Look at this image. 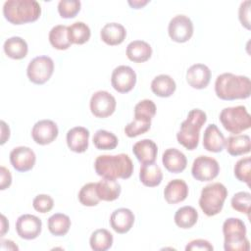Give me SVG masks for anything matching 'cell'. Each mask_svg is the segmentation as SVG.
<instances>
[{"mask_svg": "<svg viewBox=\"0 0 251 251\" xmlns=\"http://www.w3.org/2000/svg\"><path fill=\"white\" fill-rule=\"evenodd\" d=\"M0 124H1V141H0V144L3 145L10 137V128H9V126L4 121H1Z\"/></svg>", "mask_w": 251, "mask_h": 251, "instance_id": "obj_46", "label": "cell"}, {"mask_svg": "<svg viewBox=\"0 0 251 251\" xmlns=\"http://www.w3.org/2000/svg\"><path fill=\"white\" fill-rule=\"evenodd\" d=\"M113 235L105 228H98L92 232L89 238V244L94 251H106L113 245Z\"/></svg>", "mask_w": 251, "mask_h": 251, "instance_id": "obj_33", "label": "cell"}, {"mask_svg": "<svg viewBox=\"0 0 251 251\" xmlns=\"http://www.w3.org/2000/svg\"><path fill=\"white\" fill-rule=\"evenodd\" d=\"M49 42L58 50H67L71 47L72 42L69 38L68 26L64 25H57L49 31Z\"/></svg>", "mask_w": 251, "mask_h": 251, "instance_id": "obj_31", "label": "cell"}, {"mask_svg": "<svg viewBox=\"0 0 251 251\" xmlns=\"http://www.w3.org/2000/svg\"><path fill=\"white\" fill-rule=\"evenodd\" d=\"M230 204L233 210L246 214L249 218L250 216V206H251V194L247 191H239L235 193L231 200Z\"/></svg>", "mask_w": 251, "mask_h": 251, "instance_id": "obj_38", "label": "cell"}, {"mask_svg": "<svg viewBox=\"0 0 251 251\" xmlns=\"http://www.w3.org/2000/svg\"><path fill=\"white\" fill-rule=\"evenodd\" d=\"M226 150L231 156L248 154L251 149L250 136L247 134H234L226 139Z\"/></svg>", "mask_w": 251, "mask_h": 251, "instance_id": "obj_25", "label": "cell"}, {"mask_svg": "<svg viewBox=\"0 0 251 251\" xmlns=\"http://www.w3.org/2000/svg\"><path fill=\"white\" fill-rule=\"evenodd\" d=\"M176 89V81L169 75H159L151 81L152 92L159 97L167 98L174 94Z\"/></svg>", "mask_w": 251, "mask_h": 251, "instance_id": "obj_27", "label": "cell"}, {"mask_svg": "<svg viewBox=\"0 0 251 251\" xmlns=\"http://www.w3.org/2000/svg\"><path fill=\"white\" fill-rule=\"evenodd\" d=\"M126 36V30L125 26L119 23L106 24L101 31L100 37L107 45L115 46L124 42Z\"/></svg>", "mask_w": 251, "mask_h": 251, "instance_id": "obj_23", "label": "cell"}, {"mask_svg": "<svg viewBox=\"0 0 251 251\" xmlns=\"http://www.w3.org/2000/svg\"><path fill=\"white\" fill-rule=\"evenodd\" d=\"M10 162L16 171L25 173L34 167L36 156L29 147L18 146L10 152Z\"/></svg>", "mask_w": 251, "mask_h": 251, "instance_id": "obj_15", "label": "cell"}, {"mask_svg": "<svg viewBox=\"0 0 251 251\" xmlns=\"http://www.w3.org/2000/svg\"><path fill=\"white\" fill-rule=\"evenodd\" d=\"M69 38L72 44H84L91 36L89 26L83 22H75L68 26Z\"/></svg>", "mask_w": 251, "mask_h": 251, "instance_id": "obj_34", "label": "cell"}, {"mask_svg": "<svg viewBox=\"0 0 251 251\" xmlns=\"http://www.w3.org/2000/svg\"><path fill=\"white\" fill-rule=\"evenodd\" d=\"M211 71L204 64H194L186 72L187 83L195 89L206 88L211 80Z\"/></svg>", "mask_w": 251, "mask_h": 251, "instance_id": "obj_17", "label": "cell"}, {"mask_svg": "<svg viewBox=\"0 0 251 251\" xmlns=\"http://www.w3.org/2000/svg\"><path fill=\"white\" fill-rule=\"evenodd\" d=\"M127 3L133 9H141L146 4H148L149 1L148 0H133V1L129 0V1H127Z\"/></svg>", "mask_w": 251, "mask_h": 251, "instance_id": "obj_48", "label": "cell"}, {"mask_svg": "<svg viewBox=\"0 0 251 251\" xmlns=\"http://www.w3.org/2000/svg\"><path fill=\"white\" fill-rule=\"evenodd\" d=\"M126 57L134 63H143L150 59L152 47L144 40H133L126 46Z\"/></svg>", "mask_w": 251, "mask_h": 251, "instance_id": "obj_24", "label": "cell"}, {"mask_svg": "<svg viewBox=\"0 0 251 251\" xmlns=\"http://www.w3.org/2000/svg\"><path fill=\"white\" fill-rule=\"evenodd\" d=\"M80 7L78 0H61L58 3V13L64 19H72L78 14Z\"/></svg>", "mask_w": 251, "mask_h": 251, "instance_id": "obj_40", "label": "cell"}, {"mask_svg": "<svg viewBox=\"0 0 251 251\" xmlns=\"http://www.w3.org/2000/svg\"><path fill=\"white\" fill-rule=\"evenodd\" d=\"M162 163L170 173L179 174L185 170L187 159L185 155L176 148H169L163 153Z\"/></svg>", "mask_w": 251, "mask_h": 251, "instance_id": "obj_20", "label": "cell"}, {"mask_svg": "<svg viewBox=\"0 0 251 251\" xmlns=\"http://www.w3.org/2000/svg\"><path fill=\"white\" fill-rule=\"evenodd\" d=\"M58 133L57 124L51 120H40L34 124L31 129V137L39 145L52 143L57 138Z\"/></svg>", "mask_w": 251, "mask_h": 251, "instance_id": "obj_14", "label": "cell"}, {"mask_svg": "<svg viewBox=\"0 0 251 251\" xmlns=\"http://www.w3.org/2000/svg\"><path fill=\"white\" fill-rule=\"evenodd\" d=\"M3 15L12 25H24L37 21L41 7L35 0H8L3 5Z\"/></svg>", "mask_w": 251, "mask_h": 251, "instance_id": "obj_3", "label": "cell"}, {"mask_svg": "<svg viewBox=\"0 0 251 251\" xmlns=\"http://www.w3.org/2000/svg\"><path fill=\"white\" fill-rule=\"evenodd\" d=\"M188 185L183 179L176 178L171 180L164 189V198L169 204H177L188 196Z\"/></svg>", "mask_w": 251, "mask_h": 251, "instance_id": "obj_21", "label": "cell"}, {"mask_svg": "<svg viewBox=\"0 0 251 251\" xmlns=\"http://www.w3.org/2000/svg\"><path fill=\"white\" fill-rule=\"evenodd\" d=\"M174 220L178 227L188 229L196 225L198 221V212L192 206H183L176 210Z\"/></svg>", "mask_w": 251, "mask_h": 251, "instance_id": "obj_30", "label": "cell"}, {"mask_svg": "<svg viewBox=\"0 0 251 251\" xmlns=\"http://www.w3.org/2000/svg\"><path fill=\"white\" fill-rule=\"evenodd\" d=\"M96 174L109 179H126L133 173V163L125 153L117 155H100L94 163Z\"/></svg>", "mask_w": 251, "mask_h": 251, "instance_id": "obj_2", "label": "cell"}, {"mask_svg": "<svg viewBox=\"0 0 251 251\" xmlns=\"http://www.w3.org/2000/svg\"><path fill=\"white\" fill-rule=\"evenodd\" d=\"M156 105L152 100H141L134 106V119L151 122L152 118L156 114Z\"/></svg>", "mask_w": 251, "mask_h": 251, "instance_id": "obj_37", "label": "cell"}, {"mask_svg": "<svg viewBox=\"0 0 251 251\" xmlns=\"http://www.w3.org/2000/svg\"><path fill=\"white\" fill-rule=\"evenodd\" d=\"M226 138L222 131L219 129L217 125L211 124L209 125L205 130L203 135V147L209 152L219 153L222 152L225 148Z\"/></svg>", "mask_w": 251, "mask_h": 251, "instance_id": "obj_19", "label": "cell"}, {"mask_svg": "<svg viewBox=\"0 0 251 251\" xmlns=\"http://www.w3.org/2000/svg\"><path fill=\"white\" fill-rule=\"evenodd\" d=\"M168 33L175 42H186L193 35V23L185 15H176L169 23Z\"/></svg>", "mask_w": 251, "mask_h": 251, "instance_id": "obj_11", "label": "cell"}, {"mask_svg": "<svg viewBox=\"0 0 251 251\" xmlns=\"http://www.w3.org/2000/svg\"><path fill=\"white\" fill-rule=\"evenodd\" d=\"M89 130L84 126H75L67 132V145L75 153H83L88 148Z\"/></svg>", "mask_w": 251, "mask_h": 251, "instance_id": "obj_18", "label": "cell"}, {"mask_svg": "<svg viewBox=\"0 0 251 251\" xmlns=\"http://www.w3.org/2000/svg\"><path fill=\"white\" fill-rule=\"evenodd\" d=\"M132 152L141 164H150L156 161L158 147L153 140L142 139L133 145Z\"/></svg>", "mask_w": 251, "mask_h": 251, "instance_id": "obj_22", "label": "cell"}, {"mask_svg": "<svg viewBox=\"0 0 251 251\" xmlns=\"http://www.w3.org/2000/svg\"><path fill=\"white\" fill-rule=\"evenodd\" d=\"M134 214L127 208L116 209L110 217L111 227L120 234L128 232L134 224Z\"/></svg>", "mask_w": 251, "mask_h": 251, "instance_id": "obj_16", "label": "cell"}, {"mask_svg": "<svg viewBox=\"0 0 251 251\" xmlns=\"http://www.w3.org/2000/svg\"><path fill=\"white\" fill-rule=\"evenodd\" d=\"M32 206L35 211L45 214L50 212L54 206V200L50 195L38 194L33 198Z\"/></svg>", "mask_w": 251, "mask_h": 251, "instance_id": "obj_42", "label": "cell"}, {"mask_svg": "<svg viewBox=\"0 0 251 251\" xmlns=\"http://www.w3.org/2000/svg\"><path fill=\"white\" fill-rule=\"evenodd\" d=\"M54 62L49 56H37L33 58L26 69L28 79L34 84H44L52 76Z\"/></svg>", "mask_w": 251, "mask_h": 251, "instance_id": "obj_8", "label": "cell"}, {"mask_svg": "<svg viewBox=\"0 0 251 251\" xmlns=\"http://www.w3.org/2000/svg\"><path fill=\"white\" fill-rule=\"evenodd\" d=\"M41 229V220L31 214H24L20 216L16 222V231L18 235L25 240H32L38 237Z\"/></svg>", "mask_w": 251, "mask_h": 251, "instance_id": "obj_13", "label": "cell"}, {"mask_svg": "<svg viewBox=\"0 0 251 251\" xmlns=\"http://www.w3.org/2000/svg\"><path fill=\"white\" fill-rule=\"evenodd\" d=\"M250 169L251 159L250 157H244L239 159L233 168L234 176L241 182H245L248 186L250 185Z\"/></svg>", "mask_w": 251, "mask_h": 251, "instance_id": "obj_39", "label": "cell"}, {"mask_svg": "<svg viewBox=\"0 0 251 251\" xmlns=\"http://www.w3.org/2000/svg\"><path fill=\"white\" fill-rule=\"evenodd\" d=\"M92 141L94 146L99 150H113L118 146V137L111 131L105 129H98L93 137Z\"/></svg>", "mask_w": 251, "mask_h": 251, "instance_id": "obj_35", "label": "cell"}, {"mask_svg": "<svg viewBox=\"0 0 251 251\" xmlns=\"http://www.w3.org/2000/svg\"><path fill=\"white\" fill-rule=\"evenodd\" d=\"M0 176H1L0 189L5 190L12 183V175L8 169H6L4 166H1L0 167Z\"/></svg>", "mask_w": 251, "mask_h": 251, "instance_id": "obj_45", "label": "cell"}, {"mask_svg": "<svg viewBox=\"0 0 251 251\" xmlns=\"http://www.w3.org/2000/svg\"><path fill=\"white\" fill-rule=\"evenodd\" d=\"M121 191V184L116 179L103 178L96 182V192L100 200L114 201L119 198Z\"/></svg>", "mask_w": 251, "mask_h": 251, "instance_id": "obj_29", "label": "cell"}, {"mask_svg": "<svg viewBox=\"0 0 251 251\" xmlns=\"http://www.w3.org/2000/svg\"><path fill=\"white\" fill-rule=\"evenodd\" d=\"M214 249L213 245L206 239H194L192 241H190L186 246H185V250L186 251H197V250H201V251H212Z\"/></svg>", "mask_w": 251, "mask_h": 251, "instance_id": "obj_44", "label": "cell"}, {"mask_svg": "<svg viewBox=\"0 0 251 251\" xmlns=\"http://www.w3.org/2000/svg\"><path fill=\"white\" fill-rule=\"evenodd\" d=\"M219 173L220 165L216 159L205 155H200L194 159L191 168V174L196 180H213L218 176Z\"/></svg>", "mask_w": 251, "mask_h": 251, "instance_id": "obj_9", "label": "cell"}, {"mask_svg": "<svg viewBox=\"0 0 251 251\" xmlns=\"http://www.w3.org/2000/svg\"><path fill=\"white\" fill-rule=\"evenodd\" d=\"M219 119L225 129L233 134H239L251 126V117L246 107L241 105L224 108Z\"/></svg>", "mask_w": 251, "mask_h": 251, "instance_id": "obj_7", "label": "cell"}, {"mask_svg": "<svg viewBox=\"0 0 251 251\" xmlns=\"http://www.w3.org/2000/svg\"><path fill=\"white\" fill-rule=\"evenodd\" d=\"M136 83V74L132 68L126 65L118 66L111 75L113 88L120 93H127L133 89Z\"/></svg>", "mask_w": 251, "mask_h": 251, "instance_id": "obj_12", "label": "cell"}, {"mask_svg": "<svg viewBox=\"0 0 251 251\" xmlns=\"http://www.w3.org/2000/svg\"><path fill=\"white\" fill-rule=\"evenodd\" d=\"M71 219L69 216L62 214V213H56L49 217L47 221L48 229L51 234L55 236H64L66 235L71 227Z\"/></svg>", "mask_w": 251, "mask_h": 251, "instance_id": "obj_32", "label": "cell"}, {"mask_svg": "<svg viewBox=\"0 0 251 251\" xmlns=\"http://www.w3.org/2000/svg\"><path fill=\"white\" fill-rule=\"evenodd\" d=\"M139 179L141 183L147 187L158 186L163 179L162 170L155 162L142 164L139 171Z\"/></svg>", "mask_w": 251, "mask_h": 251, "instance_id": "obj_26", "label": "cell"}, {"mask_svg": "<svg viewBox=\"0 0 251 251\" xmlns=\"http://www.w3.org/2000/svg\"><path fill=\"white\" fill-rule=\"evenodd\" d=\"M150 127H151V122L133 119L132 122H130L125 126V133L126 136L132 138L147 132L150 129Z\"/></svg>", "mask_w": 251, "mask_h": 251, "instance_id": "obj_41", "label": "cell"}, {"mask_svg": "<svg viewBox=\"0 0 251 251\" xmlns=\"http://www.w3.org/2000/svg\"><path fill=\"white\" fill-rule=\"evenodd\" d=\"M250 5L251 2L246 0L241 2L238 9V19L241 25L247 29H250Z\"/></svg>", "mask_w": 251, "mask_h": 251, "instance_id": "obj_43", "label": "cell"}, {"mask_svg": "<svg viewBox=\"0 0 251 251\" xmlns=\"http://www.w3.org/2000/svg\"><path fill=\"white\" fill-rule=\"evenodd\" d=\"M227 189L221 182H213L204 186L199 198V206L208 217L219 214L227 197Z\"/></svg>", "mask_w": 251, "mask_h": 251, "instance_id": "obj_6", "label": "cell"}, {"mask_svg": "<svg viewBox=\"0 0 251 251\" xmlns=\"http://www.w3.org/2000/svg\"><path fill=\"white\" fill-rule=\"evenodd\" d=\"M1 249L2 250H19V247L12 240H1Z\"/></svg>", "mask_w": 251, "mask_h": 251, "instance_id": "obj_47", "label": "cell"}, {"mask_svg": "<svg viewBox=\"0 0 251 251\" xmlns=\"http://www.w3.org/2000/svg\"><path fill=\"white\" fill-rule=\"evenodd\" d=\"M207 122V115L201 109H192L181 123L176 133L177 142L187 150H194L199 143L200 130Z\"/></svg>", "mask_w": 251, "mask_h": 251, "instance_id": "obj_4", "label": "cell"}, {"mask_svg": "<svg viewBox=\"0 0 251 251\" xmlns=\"http://www.w3.org/2000/svg\"><path fill=\"white\" fill-rule=\"evenodd\" d=\"M246 226L238 218H228L223 224L224 248L226 251H248L250 243L246 237Z\"/></svg>", "mask_w": 251, "mask_h": 251, "instance_id": "obj_5", "label": "cell"}, {"mask_svg": "<svg viewBox=\"0 0 251 251\" xmlns=\"http://www.w3.org/2000/svg\"><path fill=\"white\" fill-rule=\"evenodd\" d=\"M78 201L86 207L98 205L100 199L96 192V182H88L84 184L78 192Z\"/></svg>", "mask_w": 251, "mask_h": 251, "instance_id": "obj_36", "label": "cell"}, {"mask_svg": "<svg viewBox=\"0 0 251 251\" xmlns=\"http://www.w3.org/2000/svg\"><path fill=\"white\" fill-rule=\"evenodd\" d=\"M3 50L9 58L21 60L27 55L28 46L24 38L20 36H12L5 40Z\"/></svg>", "mask_w": 251, "mask_h": 251, "instance_id": "obj_28", "label": "cell"}, {"mask_svg": "<svg viewBox=\"0 0 251 251\" xmlns=\"http://www.w3.org/2000/svg\"><path fill=\"white\" fill-rule=\"evenodd\" d=\"M116 106L115 97L105 90H99L93 93L89 101V108L92 115L100 119L110 117L115 112Z\"/></svg>", "mask_w": 251, "mask_h": 251, "instance_id": "obj_10", "label": "cell"}, {"mask_svg": "<svg viewBox=\"0 0 251 251\" xmlns=\"http://www.w3.org/2000/svg\"><path fill=\"white\" fill-rule=\"evenodd\" d=\"M1 236H4V234L9 230V223L4 215H1Z\"/></svg>", "mask_w": 251, "mask_h": 251, "instance_id": "obj_49", "label": "cell"}, {"mask_svg": "<svg viewBox=\"0 0 251 251\" xmlns=\"http://www.w3.org/2000/svg\"><path fill=\"white\" fill-rule=\"evenodd\" d=\"M215 92L218 98L226 101L249 98L251 94L250 78L246 75L224 73L216 78Z\"/></svg>", "mask_w": 251, "mask_h": 251, "instance_id": "obj_1", "label": "cell"}]
</instances>
